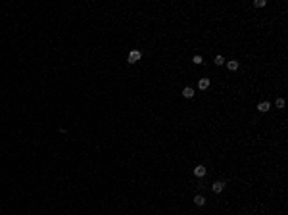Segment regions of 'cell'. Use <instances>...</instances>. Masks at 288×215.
<instances>
[{
  "instance_id": "1",
  "label": "cell",
  "mask_w": 288,
  "mask_h": 215,
  "mask_svg": "<svg viewBox=\"0 0 288 215\" xmlns=\"http://www.w3.org/2000/svg\"><path fill=\"white\" fill-rule=\"evenodd\" d=\"M140 58H142V52L140 50H133L131 54H129V64H137Z\"/></svg>"
},
{
  "instance_id": "2",
  "label": "cell",
  "mask_w": 288,
  "mask_h": 215,
  "mask_svg": "<svg viewBox=\"0 0 288 215\" xmlns=\"http://www.w3.org/2000/svg\"><path fill=\"white\" fill-rule=\"evenodd\" d=\"M223 188H225V183H215L213 186H211V190H213V194H219V192H223Z\"/></svg>"
},
{
  "instance_id": "3",
  "label": "cell",
  "mask_w": 288,
  "mask_h": 215,
  "mask_svg": "<svg viewBox=\"0 0 288 215\" xmlns=\"http://www.w3.org/2000/svg\"><path fill=\"white\" fill-rule=\"evenodd\" d=\"M194 175H196V177H204V175H206V167H204V165L194 167Z\"/></svg>"
},
{
  "instance_id": "4",
  "label": "cell",
  "mask_w": 288,
  "mask_h": 215,
  "mask_svg": "<svg viewBox=\"0 0 288 215\" xmlns=\"http://www.w3.org/2000/svg\"><path fill=\"white\" fill-rule=\"evenodd\" d=\"M198 87H200L202 90H206V88L210 87V79H200V81H198Z\"/></svg>"
},
{
  "instance_id": "5",
  "label": "cell",
  "mask_w": 288,
  "mask_h": 215,
  "mask_svg": "<svg viewBox=\"0 0 288 215\" xmlns=\"http://www.w3.org/2000/svg\"><path fill=\"white\" fill-rule=\"evenodd\" d=\"M269 108H271L269 102H259V106H257V110L259 111H269Z\"/></svg>"
},
{
  "instance_id": "6",
  "label": "cell",
  "mask_w": 288,
  "mask_h": 215,
  "mask_svg": "<svg viewBox=\"0 0 288 215\" xmlns=\"http://www.w3.org/2000/svg\"><path fill=\"white\" fill-rule=\"evenodd\" d=\"M183 96H184V98H192V96H194V88L186 87V88L183 90Z\"/></svg>"
},
{
  "instance_id": "7",
  "label": "cell",
  "mask_w": 288,
  "mask_h": 215,
  "mask_svg": "<svg viewBox=\"0 0 288 215\" xmlns=\"http://www.w3.org/2000/svg\"><path fill=\"white\" fill-rule=\"evenodd\" d=\"M194 204H196V206H204V204H206V198H204V196H200V194H198V196L194 198Z\"/></svg>"
},
{
  "instance_id": "8",
  "label": "cell",
  "mask_w": 288,
  "mask_h": 215,
  "mask_svg": "<svg viewBox=\"0 0 288 215\" xmlns=\"http://www.w3.org/2000/svg\"><path fill=\"white\" fill-rule=\"evenodd\" d=\"M227 67H229V71H236V69H238V62H229Z\"/></svg>"
},
{
  "instance_id": "9",
  "label": "cell",
  "mask_w": 288,
  "mask_h": 215,
  "mask_svg": "<svg viewBox=\"0 0 288 215\" xmlns=\"http://www.w3.org/2000/svg\"><path fill=\"white\" fill-rule=\"evenodd\" d=\"M215 64H217V65H223L225 64V58H223V56H215Z\"/></svg>"
},
{
  "instance_id": "10",
  "label": "cell",
  "mask_w": 288,
  "mask_h": 215,
  "mask_svg": "<svg viewBox=\"0 0 288 215\" xmlns=\"http://www.w3.org/2000/svg\"><path fill=\"white\" fill-rule=\"evenodd\" d=\"M254 6H256V8H263V6H265V0H256Z\"/></svg>"
},
{
  "instance_id": "11",
  "label": "cell",
  "mask_w": 288,
  "mask_h": 215,
  "mask_svg": "<svg viewBox=\"0 0 288 215\" xmlns=\"http://www.w3.org/2000/svg\"><path fill=\"white\" fill-rule=\"evenodd\" d=\"M192 64L200 65V64H202V56H194V58H192Z\"/></svg>"
},
{
  "instance_id": "12",
  "label": "cell",
  "mask_w": 288,
  "mask_h": 215,
  "mask_svg": "<svg viewBox=\"0 0 288 215\" xmlns=\"http://www.w3.org/2000/svg\"><path fill=\"white\" fill-rule=\"evenodd\" d=\"M277 108H284V100L282 98H277Z\"/></svg>"
}]
</instances>
